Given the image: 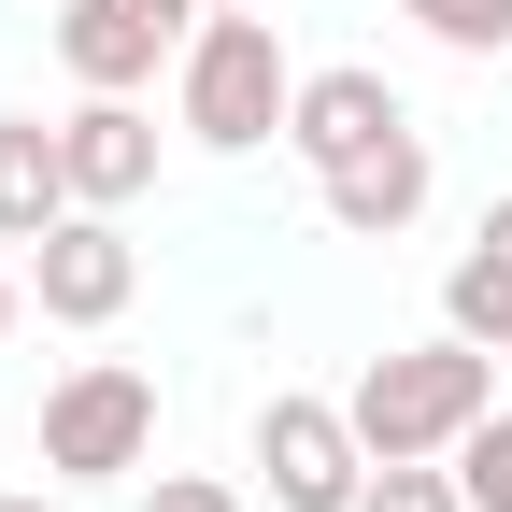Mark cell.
<instances>
[{"label":"cell","instance_id":"1","mask_svg":"<svg viewBox=\"0 0 512 512\" xmlns=\"http://www.w3.org/2000/svg\"><path fill=\"white\" fill-rule=\"evenodd\" d=\"M285 100H299V57L271 29V0L256 15H200L171 57V114H185V143L200 157H256V143H285Z\"/></svg>","mask_w":512,"mask_h":512},{"label":"cell","instance_id":"2","mask_svg":"<svg viewBox=\"0 0 512 512\" xmlns=\"http://www.w3.org/2000/svg\"><path fill=\"white\" fill-rule=\"evenodd\" d=\"M356 441L370 456H456V441L498 413V342H470V328H441V342H384L370 370H356Z\"/></svg>","mask_w":512,"mask_h":512},{"label":"cell","instance_id":"3","mask_svg":"<svg viewBox=\"0 0 512 512\" xmlns=\"http://www.w3.org/2000/svg\"><path fill=\"white\" fill-rule=\"evenodd\" d=\"M143 456H157V370L86 356V370L43 384V470L57 484H128Z\"/></svg>","mask_w":512,"mask_h":512},{"label":"cell","instance_id":"4","mask_svg":"<svg viewBox=\"0 0 512 512\" xmlns=\"http://www.w3.org/2000/svg\"><path fill=\"white\" fill-rule=\"evenodd\" d=\"M256 470H271V512H356L370 441H356L342 399H299V384H271V399H256Z\"/></svg>","mask_w":512,"mask_h":512},{"label":"cell","instance_id":"5","mask_svg":"<svg viewBox=\"0 0 512 512\" xmlns=\"http://www.w3.org/2000/svg\"><path fill=\"white\" fill-rule=\"evenodd\" d=\"M143 299V242H128V214H57L29 242V313H57V328H114V313Z\"/></svg>","mask_w":512,"mask_h":512},{"label":"cell","instance_id":"6","mask_svg":"<svg viewBox=\"0 0 512 512\" xmlns=\"http://www.w3.org/2000/svg\"><path fill=\"white\" fill-rule=\"evenodd\" d=\"M200 0H57V57L72 86H157V57H185Z\"/></svg>","mask_w":512,"mask_h":512},{"label":"cell","instance_id":"7","mask_svg":"<svg viewBox=\"0 0 512 512\" xmlns=\"http://www.w3.org/2000/svg\"><path fill=\"white\" fill-rule=\"evenodd\" d=\"M57 157H72V200L86 214H128L157 185V114L128 100V86H86L72 114H57Z\"/></svg>","mask_w":512,"mask_h":512},{"label":"cell","instance_id":"8","mask_svg":"<svg viewBox=\"0 0 512 512\" xmlns=\"http://www.w3.org/2000/svg\"><path fill=\"white\" fill-rule=\"evenodd\" d=\"M384 128H413L399 86H384L370 57H342V72H299V100H285V157H299V171H342V157L384 143Z\"/></svg>","mask_w":512,"mask_h":512},{"label":"cell","instance_id":"9","mask_svg":"<svg viewBox=\"0 0 512 512\" xmlns=\"http://www.w3.org/2000/svg\"><path fill=\"white\" fill-rule=\"evenodd\" d=\"M427 185H441V157H427V128H384L370 157H342V171H313V200H328V228H356V242H399V228L427 214Z\"/></svg>","mask_w":512,"mask_h":512},{"label":"cell","instance_id":"10","mask_svg":"<svg viewBox=\"0 0 512 512\" xmlns=\"http://www.w3.org/2000/svg\"><path fill=\"white\" fill-rule=\"evenodd\" d=\"M57 214H72V157H57V128L43 114H0V242H43Z\"/></svg>","mask_w":512,"mask_h":512},{"label":"cell","instance_id":"11","mask_svg":"<svg viewBox=\"0 0 512 512\" xmlns=\"http://www.w3.org/2000/svg\"><path fill=\"white\" fill-rule=\"evenodd\" d=\"M441 328H470L512 356V200H484V228L456 242V271H441Z\"/></svg>","mask_w":512,"mask_h":512},{"label":"cell","instance_id":"12","mask_svg":"<svg viewBox=\"0 0 512 512\" xmlns=\"http://www.w3.org/2000/svg\"><path fill=\"white\" fill-rule=\"evenodd\" d=\"M356 512H470V484H456V456H370Z\"/></svg>","mask_w":512,"mask_h":512},{"label":"cell","instance_id":"13","mask_svg":"<svg viewBox=\"0 0 512 512\" xmlns=\"http://www.w3.org/2000/svg\"><path fill=\"white\" fill-rule=\"evenodd\" d=\"M441 57H512V0H399Z\"/></svg>","mask_w":512,"mask_h":512},{"label":"cell","instance_id":"14","mask_svg":"<svg viewBox=\"0 0 512 512\" xmlns=\"http://www.w3.org/2000/svg\"><path fill=\"white\" fill-rule=\"evenodd\" d=\"M456 484H470V512H512V413H484L456 441Z\"/></svg>","mask_w":512,"mask_h":512},{"label":"cell","instance_id":"15","mask_svg":"<svg viewBox=\"0 0 512 512\" xmlns=\"http://www.w3.org/2000/svg\"><path fill=\"white\" fill-rule=\"evenodd\" d=\"M143 512H256V498H242V484H214V470H157V484H143Z\"/></svg>","mask_w":512,"mask_h":512},{"label":"cell","instance_id":"16","mask_svg":"<svg viewBox=\"0 0 512 512\" xmlns=\"http://www.w3.org/2000/svg\"><path fill=\"white\" fill-rule=\"evenodd\" d=\"M15 313H29V271H0V342H15Z\"/></svg>","mask_w":512,"mask_h":512},{"label":"cell","instance_id":"17","mask_svg":"<svg viewBox=\"0 0 512 512\" xmlns=\"http://www.w3.org/2000/svg\"><path fill=\"white\" fill-rule=\"evenodd\" d=\"M200 15H256V0H200Z\"/></svg>","mask_w":512,"mask_h":512},{"label":"cell","instance_id":"18","mask_svg":"<svg viewBox=\"0 0 512 512\" xmlns=\"http://www.w3.org/2000/svg\"><path fill=\"white\" fill-rule=\"evenodd\" d=\"M0 512H57V498H0Z\"/></svg>","mask_w":512,"mask_h":512}]
</instances>
